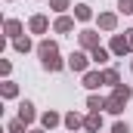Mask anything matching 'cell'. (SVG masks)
<instances>
[{"label":"cell","mask_w":133,"mask_h":133,"mask_svg":"<svg viewBox=\"0 0 133 133\" xmlns=\"http://www.w3.org/2000/svg\"><path fill=\"white\" fill-rule=\"evenodd\" d=\"M37 53H40V59H43V68H50V71H59V68H62L59 50H56V43H53V40H43V43L37 46Z\"/></svg>","instance_id":"cell-1"},{"label":"cell","mask_w":133,"mask_h":133,"mask_svg":"<svg viewBox=\"0 0 133 133\" xmlns=\"http://www.w3.org/2000/svg\"><path fill=\"white\" fill-rule=\"evenodd\" d=\"M127 99H130V87H121V84H118V87H115V93H111V99L105 102V108L118 115V111L127 105Z\"/></svg>","instance_id":"cell-2"},{"label":"cell","mask_w":133,"mask_h":133,"mask_svg":"<svg viewBox=\"0 0 133 133\" xmlns=\"http://www.w3.org/2000/svg\"><path fill=\"white\" fill-rule=\"evenodd\" d=\"M102 81H105V77H102V74H96V71H87V74H84V87H87V90H96Z\"/></svg>","instance_id":"cell-3"},{"label":"cell","mask_w":133,"mask_h":133,"mask_svg":"<svg viewBox=\"0 0 133 133\" xmlns=\"http://www.w3.org/2000/svg\"><path fill=\"white\" fill-rule=\"evenodd\" d=\"M87 62H90V59H87L84 53H71V59H68V65L74 68V71H84V68H87Z\"/></svg>","instance_id":"cell-4"},{"label":"cell","mask_w":133,"mask_h":133,"mask_svg":"<svg viewBox=\"0 0 133 133\" xmlns=\"http://www.w3.org/2000/svg\"><path fill=\"white\" fill-rule=\"evenodd\" d=\"M19 121H25V124L34 121V105L31 102H22V105H19Z\"/></svg>","instance_id":"cell-5"},{"label":"cell","mask_w":133,"mask_h":133,"mask_svg":"<svg viewBox=\"0 0 133 133\" xmlns=\"http://www.w3.org/2000/svg\"><path fill=\"white\" fill-rule=\"evenodd\" d=\"M81 43H84V46H90V50H96V46H99L96 31H81Z\"/></svg>","instance_id":"cell-6"},{"label":"cell","mask_w":133,"mask_h":133,"mask_svg":"<svg viewBox=\"0 0 133 133\" xmlns=\"http://www.w3.org/2000/svg\"><path fill=\"white\" fill-rule=\"evenodd\" d=\"M111 50H115L118 56H124V53L130 50V40H127V37H115V40H111Z\"/></svg>","instance_id":"cell-7"},{"label":"cell","mask_w":133,"mask_h":133,"mask_svg":"<svg viewBox=\"0 0 133 133\" xmlns=\"http://www.w3.org/2000/svg\"><path fill=\"white\" fill-rule=\"evenodd\" d=\"M84 127H87V130H99V127H102V118H99V111H93V115H90V118L84 121Z\"/></svg>","instance_id":"cell-8"},{"label":"cell","mask_w":133,"mask_h":133,"mask_svg":"<svg viewBox=\"0 0 133 133\" xmlns=\"http://www.w3.org/2000/svg\"><path fill=\"white\" fill-rule=\"evenodd\" d=\"M31 31L34 34H43V31H46V19H43V16H34V19H31Z\"/></svg>","instance_id":"cell-9"},{"label":"cell","mask_w":133,"mask_h":133,"mask_svg":"<svg viewBox=\"0 0 133 133\" xmlns=\"http://www.w3.org/2000/svg\"><path fill=\"white\" fill-rule=\"evenodd\" d=\"M71 28H74V22H71L68 16H62V19H56V31H59V34H65V31H71Z\"/></svg>","instance_id":"cell-10"},{"label":"cell","mask_w":133,"mask_h":133,"mask_svg":"<svg viewBox=\"0 0 133 133\" xmlns=\"http://www.w3.org/2000/svg\"><path fill=\"white\" fill-rule=\"evenodd\" d=\"M6 34H9V37H19V34H22V25H19L16 19H9V22H6Z\"/></svg>","instance_id":"cell-11"},{"label":"cell","mask_w":133,"mask_h":133,"mask_svg":"<svg viewBox=\"0 0 133 133\" xmlns=\"http://www.w3.org/2000/svg\"><path fill=\"white\" fill-rule=\"evenodd\" d=\"M99 28L111 31V28H115V16H108V12H105V16H99Z\"/></svg>","instance_id":"cell-12"},{"label":"cell","mask_w":133,"mask_h":133,"mask_svg":"<svg viewBox=\"0 0 133 133\" xmlns=\"http://www.w3.org/2000/svg\"><path fill=\"white\" fill-rule=\"evenodd\" d=\"M56 124H59V115L56 111H46L43 115V127H56Z\"/></svg>","instance_id":"cell-13"},{"label":"cell","mask_w":133,"mask_h":133,"mask_svg":"<svg viewBox=\"0 0 133 133\" xmlns=\"http://www.w3.org/2000/svg\"><path fill=\"white\" fill-rule=\"evenodd\" d=\"M65 127H71V130H77V127H81V118H77L74 111H71V115H65Z\"/></svg>","instance_id":"cell-14"},{"label":"cell","mask_w":133,"mask_h":133,"mask_svg":"<svg viewBox=\"0 0 133 133\" xmlns=\"http://www.w3.org/2000/svg\"><path fill=\"white\" fill-rule=\"evenodd\" d=\"M74 16H77L81 22H87V19H90V6H84V3H81V6L74 9Z\"/></svg>","instance_id":"cell-15"},{"label":"cell","mask_w":133,"mask_h":133,"mask_svg":"<svg viewBox=\"0 0 133 133\" xmlns=\"http://www.w3.org/2000/svg\"><path fill=\"white\" fill-rule=\"evenodd\" d=\"M105 59H108V50L96 46V50H93V62H105Z\"/></svg>","instance_id":"cell-16"},{"label":"cell","mask_w":133,"mask_h":133,"mask_svg":"<svg viewBox=\"0 0 133 133\" xmlns=\"http://www.w3.org/2000/svg\"><path fill=\"white\" fill-rule=\"evenodd\" d=\"M102 77H105V84H115V87H118V71H115V68H108Z\"/></svg>","instance_id":"cell-17"},{"label":"cell","mask_w":133,"mask_h":133,"mask_svg":"<svg viewBox=\"0 0 133 133\" xmlns=\"http://www.w3.org/2000/svg\"><path fill=\"white\" fill-rule=\"evenodd\" d=\"M3 96H6V99H12V96H16V84H12V81H6V84H3Z\"/></svg>","instance_id":"cell-18"},{"label":"cell","mask_w":133,"mask_h":133,"mask_svg":"<svg viewBox=\"0 0 133 133\" xmlns=\"http://www.w3.org/2000/svg\"><path fill=\"white\" fill-rule=\"evenodd\" d=\"M9 133H25V121H9Z\"/></svg>","instance_id":"cell-19"},{"label":"cell","mask_w":133,"mask_h":133,"mask_svg":"<svg viewBox=\"0 0 133 133\" xmlns=\"http://www.w3.org/2000/svg\"><path fill=\"white\" fill-rule=\"evenodd\" d=\"M16 50H22V53H25V50H31V43H28V37H16Z\"/></svg>","instance_id":"cell-20"},{"label":"cell","mask_w":133,"mask_h":133,"mask_svg":"<svg viewBox=\"0 0 133 133\" xmlns=\"http://www.w3.org/2000/svg\"><path fill=\"white\" fill-rule=\"evenodd\" d=\"M90 108H93V111H99V108H105V102L96 99V96H90Z\"/></svg>","instance_id":"cell-21"},{"label":"cell","mask_w":133,"mask_h":133,"mask_svg":"<svg viewBox=\"0 0 133 133\" xmlns=\"http://www.w3.org/2000/svg\"><path fill=\"white\" fill-rule=\"evenodd\" d=\"M118 6H121V12H133V0H121Z\"/></svg>","instance_id":"cell-22"},{"label":"cell","mask_w":133,"mask_h":133,"mask_svg":"<svg viewBox=\"0 0 133 133\" xmlns=\"http://www.w3.org/2000/svg\"><path fill=\"white\" fill-rule=\"evenodd\" d=\"M50 6H53V9H65L68 0H50Z\"/></svg>","instance_id":"cell-23"},{"label":"cell","mask_w":133,"mask_h":133,"mask_svg":"<svg viewBox=\"0 0 133 133\" xmlns=\"http://www.w3.org/2000/svg\"><path fill=\"white\" fill-rule=\"evenodd\" d=\"M111 133H130V127H127V124H121V121H118V124H115V130Z\"/></svg>","instance_id":"cell-24"},{"label":"cell","mask_w":133,"mask_h":133,"mask_svg":"<svg viewBox=\"0 0 133 133\" xmlns=\"http://www.w3.org/2000/svg\"><path fill=\"white\" fill-rule=\"evenodd\" d=\"M127 40H130V46H133V28H130V31H127Z\"/></svg>","instance_id":"cell-25"},{"label":"cell","mask_w":133,"mask_h":133,"mask_svg":"<svg viewBox=\"0 0 133 133\" xmlns=\"http://www.w3.org/2000/svg\"><path fill=\"white\" fill-rule=\"evenodd\" d=\"M34 133H40V130H34Z\"/></svg>","instance_id":"cell-26"}]
</instances>
